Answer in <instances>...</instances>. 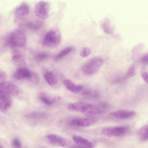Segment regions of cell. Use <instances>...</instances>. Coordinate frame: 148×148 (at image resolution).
<instances>
[{
    "label": "cell",
    "mask_w": 148,
    "mask_h": 148,
    "mask_svg": "<svg viewBox=\"0 0 148 148\" xmlns=\"http://www.w3.org/2000/svg\"><path fill=\"white\" fill-rule=\"evenodd\" d=\"M101 28L105 33L110 34L112 33L113 30L108 20H105L101 23Z\"/></svg>",
    "instance_id": "obj_22"
},
{
    "label": "cell",
    "mask_w": 148,
    "mask_h": 148,
    "mask_svg": "<svg viewBox=\"0 0 148 148\" xmlns=\"http://www.w3.org/2000/svg\"><path fill=\"white\" fill-rule=\"evenodd\" d=\"M94 105L83 102H77L69 104L67 108L69 110L82 112L85 115L89 113L93 108Z\"/></svg>",
    "instance_id": "obj_6"
},
{
    "label": "cell",
    "mask_w": 148,
    "mask_h": 148,
    "mask_svg": "<svg viewBox=\"0 0 148 148\" xmlns=\"http://www.w3.org/2000/svg\"><path fill=\"white\" fill-rule=\"evenodd\" d=\"M103 60L101 57H95L88 61L83 66L82 72L86 75H92L98 71L102 66Z\"/></svg>",
    "instance_id": "obj_3"
},
{
    "label": "cell",
    "mask_w": 148,
    "mask_h": 148,
    "mask_svg": "<svg viewBox=\"0 0 148 148\" xmlns=\"http://www.w3.org/2000/svg\"><path fill=\"white\" fill-rule=\"evenodd\" d=\"M49 55L45 53L42 52L37 54L35 56L36 59L39 61H40L44 60L49 56Z\"/></svg>",
    "instance_id": "obj_26"
},
{
    "label": "cell",
    "mask_w": 148,
    "mask_h": 148,
    "mask_svg": "<svg viewBox=\"0 0 148 148\" xmlns=\"http://www.w3.org/2000/svg\"><path fill=\"white\" fill-rule=\"evenodd\" d=\"M46 116V114L43 112L35 111L27 113L25 116V117L27 119L31 120L42 119Z\"/></svg>",
    "instance_id": "obj_19"
},
{
    "label": "cell",
    "mask_w": 148,
    "mask_h": 148,
    "mask_svg": "<svg viewBox=\"0 0 148 148\" xmlns=\"http://www.w3.org/2000/svg\"><path fill=\"white\" fill-rule=\"evenodd\" d=\"M141 61L143 63L145 64L148 63V55L147 53L144 54L141 58Z\"/></svg>",
    "instance_id": "obj_29"
},
{
    "label": "cell",
    "mask_w": 148,
    "mask_h": 148,
    "mask_svg": "<svg viewBox=\"0 0 148 148\" xmlns=\"http://www.w3.org/2000/svg\"><path fill=\"white\" fill-rule=\"evenodd\" d=\"M136 115L135 112L127 110H120L111 113L110 115L117 119H125L131 118Z\"/></svg>",
    "instance_id": "obj_10"
},
{
    "label": "cell",
    "mask_w": 148,
    "mask_h": 148,
    "mask_svg": "<svg viewBox=\"0 0 148 148\" xmlns=\"http://www.w3.org/2000/svg\"><path fill=\"white\" fill-rule=\"evenodd\" d=\"M129 128L126 126L107 127L101 131L102 134L109 137H119L126 134L128 131Z\"/></svg>",
    "instance_id": "obj_5"
},
{
    "label": "cell",
    "mask_w": 148,
    "mask_h": 148,
    "mask_svg": "<svg viewBox=\"0 0 148 148\" xmlns=\"http://www.w3.org/2000/svg\"><path fill=\"white\" fill-rule=\"evenodd\" d=\"M48 141L53 145L60 147H63L66 145V142L65 139L59 135L51 134L47 136Z\"/></svg>",
    "instance_id": "obj_13"
},
{
    "label": "cell",
    "mask_w": 148,
    "mask_h": 148,
    "mask_svg": "<svg viewBox=\"0 0 148 148\" xmlns=\"http://www.w3.org/2000/svg\"><path fill=\"white\" fill-rule=\"evenodd\" d=\"M73 49L71 47H68L65 48L59 52L55 56L54 59L58 60L64 57L71 52Z\"/></svg>",
    "instance_id": "obj_20"
},
{
    "label": "cell",
    "mask_w": 148,
    "mask_h": 148,
    "mask_svg": "<svg viewBox=\"0 0 148 148\" xmlns=\"http://www.w3.org/2000/svg\"><path fill=\"white\" fill-rule=\"evenodd\" d=\"M139 138L143 141H146L148 139V126L145 125L140 128L138 131Z\"/></svg>",
    "instance_id": "obj_21"
},
{
    "label": "cell",
    "mask_w": 148,
    "mask_h": 148,
    "mask_svg": "<svg viewBox=\"0 0 148 148\" xmlns=\"http://www.w3.org/2000/svg\"><path fill=\"white\" fill-rule=\"evenodd\" d=\"M42 22L38 20L29 22L27 25L29 28L34 30H37L40 28L42 25Z\"/></svg>",
    "instance_id": "obj_23"
},
{
    "label": "cell",
    "mask_w": 148,
    "mask_h": 148,
    "mask_svg": "<svg viewBox=\"0 0 148 148\" xmlns=\"http://www.w3.org/2000/svg\"><path fill=\"white\" fill-rule=\"evenodd\" d=\"M62 35L59 29L54 27L50 29L45 34L42 42V45L45 46L55 48L60 43Z\"/></svg>",
    "instance_id": "obj_2"
},
{
    "label": "cell",
    "mask_w": 148,
    "mask_h": 148,
    "mask_svg": "<svg viewBox=\"0 0 148 148\" xmlns=\"http://www.w3.org/2000/svg\"><path fill=\"white\" fill-rule=\"evenodd\" d=\"M50 10L49 3L44 1H40L37 2L34 7V11L36 15L43 19H46L48 18Z\"/></svg>",
    "instance_id": "obj_4"
},
{
    "label": "cell",
    "mask_w": 148,
    "mask_h": 148,
    "mask_svg": "<svg viewBox=\"0 0 148 148\" xmlns=\"http://www.w3.org/2000/svg\"><path fill=\"white\" fill-rule=\"evenodd\" d=\"M30 8L25 2L21 3L15 10V16L18 19H21L27 16L29 13Z\"/></svg>",
    "instance_id": "obj_11"
},
{
    "label": "cell",
    "mask_w": 148,
    "mask_h": 148,
    "mask_svg": "<svg viewBox=\"0 0 148 148\" xmlns=\"http://www.w3.org/2000/svg\"><path fill=\"white\" fill-rule=\"evenodd\" d=\"M82 94L85 96H90L92 95L91 91L89 90H86L83 91L82 93Z\"/></svg>",
    "instance_id": "obj_31"
},
{
    "label": "cell",
    "mask_w": 148,
    "mask_h": 148,
    "mask_svg": "<svg viewBox=\"0 0 148 148\" xmlns=\"http://www.w3.org/2000/svg\"><path fill=\"white\" fill-rule=\"evenodd\" d=\"M32 74L28 69L22 67L18 69L12 75L13 77L17 80L29 79L32 77Z\"/></svg>",
    "instance_id": "obj_12"
},
{
    "label": "cell",
    "mask_w": 148,
    "mask_h": 148,
    "mask_svg": "<svg viewBox=\"0 0 148 148\" xmlns=\"http://www.w3.org/2000/svg\"><path fill=\"white\" fill-rule=\"evenodd\" d=\"M0 148H4L2 145H0Z\"/></svg>",
    "instance_id": "obj_33"
},
{
    "label": "cell",
    "mask_w": 148,
    "mask_h": 148,
    "mask_svg": "<svg viewBox=\"0 0 148 148\" xmlns=\"http://www.w3.org/2000/svg\"><path fill=\"white\" fill-rule=\"evenodd\" d=\"M64 83L68 89L73 92H79L83 89V87L82 86L75 84L69 79L65 80Z\"/></svg>",
    "instance_id": "obj_16"
},
{
    "label": "cell",
    "mask_w": 148,
    "mask_h": 148,
    "mask_svg": "<svg viewBox=\"0 0 148 148\" xmlns=\"http://www.w3.org/2000/svg\"></svg>",
    "instance_id": "obj_34"
},
{
    "label": "cell",
    "mask_w": 148,
    "mask_h": 148,
    "mask_svg": "<svg viewBox=\"0 0 148 148\" xmlns=\"http://www.w3.org/2000/svg\"><path fill=\"white\" fill-rule=\"evenodd\" d=\"M25 32L20 29H16L11 32L7 37V45L11 48H21L24 47L26 42Z\"/></svg>",
    "instance_id": "obj_1"
},
{
    "label": "cell",
    "mask_w": 148,
    "mask_h": 148,
    "mask_svg": "<svg viewBox=\"0 0 148 148\" xmlns=\"http://www.w3.org/2000/svg\"><path fill=\"white\" fill-rule=\"evenodd\" d=\"M97 120V119L94 116L76 118L72 119L70 122L69 124L72 126L88 127L96 123Z\"/></svg>",
    "instance_id": "obj_7"
},
{
    "label": "cell",
    "mask_w": 148,
    "mask_h": 148,
    "mask_svg": "<svg viewBox=\"0 0 148 148\" xmlns=\"http://www.w3.org/2000/svg\"><path fill=\"white\" fill-rule=\"evenodd\" d=\"M0 90L11 96L17 95L19 93L18 87L15 84L10 82L1 83Z\"/></svg>",
    "instance_id": "obj_8"
},
{
    "label": "cell",
    "mask_w": 148,
    "mask_h": 148,
    "mask_svg": "<svg viewBox=\"0 0 148 148\" xmlns=\"http://www.w3.org/2000/svg\"><path fill=\"white\" fill-rule=\"evenodd\" d=\"M90 49L88 47H84L81 50L80 52L81 56L83 57H86L88 56L91 52Z\"/></svg>",
    "instance_id": "obj_27"
},
{
    "label": "cell",
    "mask_w": 148,
    "mask_h": 148,
    "mask_svg": "<svg viewBox=\"0 0 148 148\" xmlns=\"http://www.w3.org/2000/svg\"><path fill=\"white\" fill-rule=\"evenodd\" d=\"M39 98L42 103L48 105H52L54 102L59 100L60 99L59 97L51 98L43 93L40 94Z\"/></svg>",
    "instance_id": "obj_17"
},
{
    "label": "cell",
    "mask_w": 148,
    "mask_h": 148,
    "mask_svg": "<svg viewBox=\"0 0 148 148\" xmlns=\"http://www.w3.org/2000/svg\"><path fill=\"white\" fill-rule=\"evenodd\" d=\"M6 77V74L3 71L0 70V82L5 79Z\"/></svg>",
    "instance_id": "obj_28"
},
{
    "label": "cell",
    "mask_w": 148,
    "mask_h": 148,
    "mask_svg": "<svg viewBox=\"0 0 148 148\" xmlns=\"http://www.w3.org/2000/svg\"><path fill=\"white\" fill-rule=\"evenodd\" d=\"M12 102L11 96L0 90V110L5 112L8 110Z\"/></svg>",
    "instance_id": "obj_9"
},
{
    "label": "cell",
    "mask_w": 148,
    "mask_h": 148,
    "mask_svg": "<svg viewBox=\"0 0 148 148\" xmlns=\"http://www.w3.org/2000/svg\"><path fill=\"white\" fill-rule=\"evenodd\" d=\"M143 79L147 84L148 83V73L146 72L143 73L142 74Z\"/></svg>",
    "instance_id": "obj_30"
},
{
    "label": "cell",
    "mask_w": 148,
    "mask_h": 148,
    "mask_svg": "<svg viewBox=\"0 0 148 148\" xmlns=\"http://www.w3.org/2000/svg\"><path fill=\"white\" fill-rule=\"evenodd\" d=\"M73 139L77 145L85 148H93L94 146L88 140L80 136L74 135Z\"/></svg>",
    "instance_id": "obj_14"
},
{
    "label": "cell",
    "mask_w": 148,
    "mask_h": 148,
    "mask_svg": "<svg viewBox=\"0 0 148 148\" xmlns=\"http://www.w3.org/2000/svg\"><path fill=\"white\" fill-rule=\"evenodd\" d=\"M135 73L134 67L132 65L129 67L124 77V79L128 78L134 76Z\"/></svg>",
    "instance_id": "obj_24"
},
{
    "label": "cell",
    "mask_w": 148,
    "mask_h": 148,
    "mask_svg": "<svg viewBox=\"0 0 148 148\" xmlns=\"http://www.w3.org/2000/svg\"><path fill=\"white\" fill-rule=\"evenodd\" d=\"M44 77L46 82L51 86L55 85L57 82L56 76L52 72L49 71H45L44 73Z\"/></svg>",
    "instance_id": "obj_18"
},
{
    "label": "cell",
    "mask_w": 148,
    "mask_h": 148,
    "mask_svg": "<svg viewBox=\"0 0 148 148\" xmlns=\"http://www.w3.org/2000/svg\"><path fill=\"white\" fill-rule=\"evenodd\" d=\"M70 148H85L77 145H74L72 146Z\"/></svg>",
    "instance_id": "obj_32"
},
{
    "label": "cell",
    "mask_w": 148,
    "mask_h": 148,
    "mask_svg": "<svg viewBox=\"0 0 148 148\" xmlns=\"http://www.w3.org/2000/svg\"><path fill=\"white\" fill-rule=\"evenodd\" d=\"M12 58L13 63L17 66H22L25 64L23 55L19 51L15 50L13 51Z\"/></svg>",
    "instance_id": "obj_15"
},
{
    "label": "cell",
    "mask_w": 148,
    "mask_h": 148,
    "mask_svg": "<svg viewBox=\"0 0 148 148\" xmlns=\"http://www.w3.org/2000/svg\"><path fill=\"white\" fill-rule=\"evenodd\" d=\"M11 145L13 148H21L22 145L20 139L15 138L12 141Z\"/></svg>",
    "instance_id": "obj_25"
}]
</instances>
